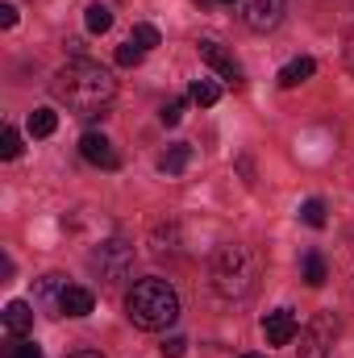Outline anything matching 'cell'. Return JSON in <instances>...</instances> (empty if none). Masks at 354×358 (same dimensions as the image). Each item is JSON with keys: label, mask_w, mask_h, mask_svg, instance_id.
Segmentation results:
<instances>
[{"label": "cell", "mask_w": 354, "mask_h": 358, "mask_svg": "<svg viewBox=\"0 0 354 358\" xmlns=\"http://www.w3.org/2000/svg\"><path fill=\"white\" fill-rule=\"evenodd\" d=\"M142 55H146V50H142L138 42H125V46H117V67H138Z\"/></svg>", "instance_id": "obj_22"}, {"label": "cell", "mask_w": 354, "mask_h": 358, "mask_svg": "<svg viewBox=\"0 0 354 358\" xmlns=\"http://www.w3.org/2000/svg\"><path fill=\"white\" fill-rule=\"evenodd\" d=\"M183 350H187V342H183V338H167V342H163V355H167V358H183Z\"/></svg>", "instance_id": "obj_25"}, {"label": "cell", "mask_w": 354, "mask_h": 358, "mask_svg": "<svg viewBox=\"0 0 354 358\" xmlns=\"http://www.w3.org/2000/svg\"><path fill=\"white\" fill-rule=\"evenodd\" d=\"M92 308H96V296H92V287L67 283V292H63V313H67V317H88Z\"/></svg>", "instance_id": "obj_12"}, {"label": "cell", "mask_w": 354, "mask_h": 358, "mask_svg": "<svg viewBox=\"0 0 354 358\" xmlns=\"http://www.w3.org/2000/svg\"><path fill=\"white\" fill-rule=\"evenodd\" d=\"M63 292H67V279H63V275H46V279H38V287H34V304H38L46 317H63Z\"/></svg>", "instance_id": "obj_9"}, {"label": "cell", "mask_w": 354, "mask_h": 358, "mask_svg": "<svg viewBox=\"0 0 354 358\" xmlns=\"http://www.w3.org/2000/svg\"><path fill=\"white\" fill-rule=\"evenodd\" d=\"M242 358H267V355H242Z\"/></svg>", "instance_id": "obj_29"}, {"label": "cell", "mask_w": 354, "mask_h": 358, "mask_svg": "<svg viewBox=\"0 0 354 358\" xmlns=\"http://www.w3.org/2000/svg\"><path fill=\"white\" fill-rule=\"evenodd\" d=\"M17 155H21V134H17L13 125H4V134H0V159L13 163Z\"/></svg>", "instance_id": "obj_20"}, {"label": "cell", "mask_w": 354, "mask_h": 358, "mask_svg": "<svg viewBox=\"0 0 354 358\" xmlns=\"http://www.w3.org/2000/svg\"><path fill=\"white\" fill-rule=\"evenodd\" d=\"M125 317L146 329V334H159V329H171L179 321V296L167 279H138L125 296Z\"/></svg>", "instance_id": "obj_2"}, {"label": "cell", "mask_w": 354, "mask_h": 358, "mask_svg": "<svg viewBox=\"0 0 354 358\" xmlns=\"http://www.w3.org/2000/svg\"><path fill=\"white\" fill-rule=\"evenodd\" d=\"M183 108H187V100H167L163 113H159V121H163V125H179V121H183Z\"/></svg>", "instance_id": "obj_23"}, {"label": "cell", "mask_w": 354, "mask_h": 358, "mask_svg": "<svg viewBox=\"0 0 354 358\" xmlns=\"http://www.w3.org/2000/svg\"><path fill=\"white\" fill-rule=\"evenodd\" d=\"M313 71H317V63H313L309 55H300V59H292V63L279 71V88H300L304 80H313Z\"/></svg>", "instance_id": "obj_13"}, {"label": "cell", "mask_w": 354, "mask_h": 358, "mask_svg": "<svg viewBox=\"0 0 354 358\" xmlns=\"http://www.w3.org/2000/svg\"><path fill=\"white\" fill-rule=\"evenodd\" d=\"M84 25H88V34H108V29H113V8L100 4V0L88 4V8H84Z\"/></svg>", "instance_id": "obj_14"}, {"label": "cell", "mask_w": 354, "mask_h": 358, "mask_svg": "<svg viewBox=\"0 0 354 358\" xmlns=\"http://www.w3.org/2000/svg\"><path fill=\"white\" fill-rule=\"evenodd\" d=\"M187 163H192V146H183V142H179V146H171V150L159 159V171H163V176H179Z\"/></svg>", "instance_id": "obj_16"}, {"label": "cell", "mask_w": 354, "mask_h": 358, "mask_svg": "<svg viewBox=\"0 0 354 358\" xmlns=\"http://www.w3.org/2000/svg\"><path fill=\"white\" fill-rule=\"evenodd\" d=\"M55 129H59V113L55 108H34L29 113V134L34 138H50Z\"/></svg>", "instance_id": "obj_15"}, {"label": "cell", "mask_w": 354, "mask_h": 358, "mask_svg": "<svg viewBox=\"0 0 354 358\" xmlns=\"http://www.w3.org/2000/svg\"><path fill=\"white\" fill-rule=\"evenodd\" d=\"M92 271L108 283V287H117L121 279H129V271H134V246L129 242H104V246H96V255H92Z\"/></svg>", "instance_id": "obj_4"}, {"label": "cell", "mask_w": 354, "mask_h": 358, "mask_svg": "<svg viewBox=\"0 0 354 358\" xmlns=\"http://www.w3.org/2000/svg\"><path fill=\"white\" fill-rule=\"evenodd\" d=\"M192 100H196L200 108H208V104L221 100V88H217L213 80H196V84H192Z\"/></svg>", "instance_id": "obj_19"}, {"label": "cell", "mask_w": 354, "mask_h": 358, "mask_svg": "<svg viewBox=\"0 0 354 358\" xmlns=\"http://www.w3.org/2000/svg\"><path fill=\"white\" fill-rule=\"evenodd\" d=\"M129 42H138L142 50H155V46H159V29H155V25H134Z\"/></svg>", "instance_id": "obj_21"}, {"label": "cell", "mask_w": 354, "mask_h": 358, "mask_svg": "<svg viewBox=\"0 0 354 358\" xmlns=\"http://www.w3.org/2000/svg\"><path fill=\"white\" fill-rule=\"evenodd\" d=\"M0 317H4V329H8L13 338H25V334L34 329V308H29L25 300H8Z\"/></svg>", "instance_id": "obj_11"}, {"label": "cell", "mask_w": 354, "mask_h": 358, "mask_svg": "<svg viewBox=\"0 0 354 358\" xmlns=\"http://www.w3.org/2000/svg\"><path fill=\"white\" fill-rule=\"evenodd\" d=\"M55 96L67 104V108H76L80 117H96V108H104L113 96H117V80L100 67V63H92V59H71L59 76H55Z\"/></svg>", "instance_id": "obj_1"}, {"label": "cell", "mask_w": 354, "mask_h": 358, "mask_svg": "<svg viewBox=\"0 0 354 358\" xmlns=\"http://www.w3.org/2000/svg\"><path fill=\"white\" fill-rule=\"evenodd\" d=\"M325 279H330L325 259H321V255H304V283H309V287H321Z\"/></svg>", "instance_id": "obj_17"}, {"label": "cell", "mask_w": 354, "mask_h": 358, "mask_svg": "<svg viewBox=\"0 0 354 358\" xmlns=\"http://www.w3.org/2000/svg\"><path fill=\"white\" fill-rule=\"evenodd\" d=\"M8 358H42V346L38 342H13L8 346Z\"/></svg>", "instance_id": "obj_24"}, {"label": "cell", "mask_w": 354, "mask_h": 358, "mask_svg": "<svg viewBox=\"0 0 354 358\" xmlns=\"http://www.w3.org/2000/svg\"><path fill=\"white\" fill-rule=\"evenodd\" d=\"M221 4H234V0H221Z\"/></svg>", "instance_id": "obj_30"}, {"label": "cell", "mask_w": 354, "mask_h": 358, "mask_svg": "<svg viewBox=\"0 0 354 358\" xmlns=\"http://www.w3.org/2000/svg\"><path fill=\"white\" fill-rule=\"evenodd\" d=\"M200 59H204V63H208V67H213L221 80H229V84H242V63H238V59H234V55H229L221 42L204 38V42H200Z\"/></svg>", "instance_id": "obj_7"}, {"label": "cell", "mask_w": 354, "mask_h": 358, "mask_svg": "<svg viewBox=\"0 0 354 358\" xmlns=\"http://www.w3.org/2000/svg\"><path fill=\"white\" fill-rule=\"evenodd\" d=\"M80 155L88 159L92 167H104V171H113L121 159H117V150H113V142L104 138V134H96V129H88L84 138H80Z\"/></svg>", "instance_id": "obj_10"}, {"label": "cell", "mask_w": 354, "mask_h": 358, "mask_svg": "<svg viewBox=\"0 0 354 358\" xmlns=\"http://www.w3.org/2000/svg\"><path fill=\"white\" fill-rule=\"evenodd\" d=\"M242 21L255 34H271L283 21V0H242Z\"/></svg>", "instance_id": "obj_6"}, {"label": "cell", "mask_w": 354, "mask_h": 358, "mask_svg": "<svg viewBox=\"0 0 354 358\" xmlns=\"http://www.w3.org/2000/svg\"><path fill=\"white\" fill-rule=\"evenodd\" d=\"M67 358H104V355H96V350H76V355H67Z\"/></svg>", "instance_id": "obj_27"}, {"label": "cell", "mask_w": 354, "mask_h": 358, "mask_svg": "<svg viewBox=\"0 0 354 358\" xmlns=\"http://www.w3.org/2000/svg\"><path fill=\"white\" fill-rule=\"evenodd\" d=\"M346 59H351V67H354V34H351V46H346Z\"/></svg>", "instance_id": "obj_28"}, {"label": "cell", "mask_w": 354, "mask_h": 358, "mask_svg": "<svg viewBox=\"0 0 354 358\" xmlns=\"http://www.w3.org/2000/svg\"><path fill=\"white\" fill-rule=\"evenodd\" d=\"M263 334H267L271 346H288V342L300 334V321H296L292 308H275V313H267L263 317Z\"/></svg>", "instance_id": "obj_8"}, {"label": "cell", "mask_w": 354, "mask_h": 358, "mask_svg": "<svg viewBox=\"0 0 354 358\" xmlns=\"http://www.w3.org/2000/svg\"><path fill=\"white\" fill-rule=\"evenodd\" d=\"M334 338H338V321H334V313H317L313 317V325L309 329H300V358H325L330 355V346H334Z\"/></svg>", "instance_id": "obj_5"}, {"label": "cell", "mask_w": 354, "mask_h": 358, "mask_svg": "<svg viewBox=\"0 0 354 358\" xmlns=\"http://www.w3.org/2000/svg\"><path fill=\"white\" fill-rule=\"evenodd\" d=\"M0 25H4V29H13V25H17V4H8V0L0 4Z\"/></svg>", "instance_id": "obj_26"}, {"label": "cell", "mask_w": 354, "mask_h": 358, "mask_svg": "<svg viewBox=\"0 0 354 358\" xmlns=\"http://www.w3.org/2000/svg\"><path fill=\"white\" fill-rule=\"evenodd\" d=\"M300 221L313 225V229H325V200H317V196L304 200V204H300Z\"/></svg>", "instance_id": "obj_18"}, {"label": "cell", "mask_w": 354, "mask_h": 358, "mask_svg": "<svg viewBox=\"0 0 354 358\" xmlns=\"http://www.w3.org/2000/svg\"><path fill=\"white\" fill-rule=\"evenodd\" d=\"M213 287L225 296V300H242L255 292V259L246 246L229 242L213 255Z\"/></svg>", "instance_id": "obj_3"}]
</instances>
